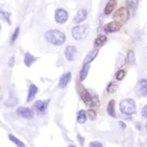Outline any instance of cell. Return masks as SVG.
Instances as JSON below:
<instances>
[{"mask_svg":"<svg viewBox=\"0 0 147 147\" xmlns=\"http://www.w3.org/2000/svg\"><path fill=\"white\" fill-rule=\"evenodd\" d=\"M45 39L49 43L56 46H60L65 42L66 35L62 32L57 30H51L45 32Z\"/></svg>","mask_w":147,"mask_h":147,"instance_id":"cell-1","label":"cell"},{"mask_svg":"<svg viewBox=\"0 0 147 147\" xmlns=\"http://www.w3.org/2000/svg\"><path fill=\"white\" fill-rule=\"evenodd\" d=\"M121 112L125 115H132L136 112V102L132 99H124L120 103Z\"/></svg>","mask_w":147,"mask_h":147,"instance_id":"cell-2","label":"cell"},{"mask_svg":"<svg viewBox=\"0 0 147 147\" xmlns=\"http://www.w3.org/2000/svg\"><path fill=\"white\" fill-rule=\"evenodd\" d=\"M89 28L86 25H80L76 26L73 28L72 30V34L73 37L76 40H82L88 35Z\"/></svg>","mask_w":147,"mask_h":147,"instance_id":"cell-3","label":"cell"},{"mask_svg":"<svg viewBox=\"0 0 147 147\" xmlns=\"http://www.w3.org/2000/svg\"><path fill=\"white\" fill-rule=\"evenodd\" d=\"M129 10L125 7H122V8L118 9L117 11L114 13V19H115L116 22L120 23L121 25L127 22L129 20Z\"/></svg>","mask_w":147,"mask_h":147,"instance_id":"cell-4","label":"cell"},{"mask_svg":"<svg viewBox=\"0 0 147 147\" xmlns=\"http://www.w3.org/2000/svg\"><path fill=\"white\" fill-rule=\"evenodd\" d=\"M80 96H82V99L84 100V102L85 104H87V105L91 106V107H94V106H97L98 105V99H97V97H93L90 95V93H89L87 90H85V89L82 88V90H80Z\"/></svg>","mask_w":147,"mask_h":147,"instance_id":"cell-5","label":"cell"},{"mask_svg":"<svg viewBox=\"0 0 147 147\" xmlns=\"http://www.w3.org/2000/svg\"><path fill=\"white\" fill-rule=\"evenodd\" d=\"M68 13L66 10H64V9H57L56 12H55V21L58 24H64L67 22L68 20Z\"/></svg>","mask_w":147,"mask_h":147,"instance_id":"cell-6","label":"cell"},{"mask_svg":"<svg viewBox=\"0 0 147 147\" xmlns=\"http://www.w3.org/2000/svg\"><path fill=\"white\" fill-rule=\"evenodd\" d=\"M17 113H18V115L21 116V117L25 118V119H28V120H30L34 118V112H32V110H30V109L28 107L18 108Z\"/></svg>","mask_w":147,"mask_h":147,"instance_id":"cell-7","label":"cell"},{"mask_svg":"<svg viewBox=\"0 0 147 147\" xmlns=\"http://www.w3.org/2000/svg\"><path fill=\"white\" fill-rule=\"evenodd\" d=\"M48 103H49L48 100H45V101H44V100H38V101H36L34 103V109L39 114L40 113L44 114L46 112L47 107H48Z\"/></svg>","mask_w":147,"mask_h":147,"instance_id":"cell-8","label":"cell"},{"mask_svg":"<svg viewBox=\"0 0 147 147\" xmlns=\"http://www.w3.org/2000/svg\"><path fill=\"white\" fill-rule=\"evenodd\" d=\"M71 79H72V73L71 72L65 73L62 77H61L60 80H59V87H60V88H65L69 84Z\"/></svg>","mask_w":147,"mask_h":147,"instance_id":"cell-9","label":"cell"},{"mask_svg":"<svg viewBox=\"0 0 147 147\" xmlns=\"http://www.w3.org/2000/svg\"><path fill=\"white\" fill-rule=\"evenodd\" d=\"M120 28H121V24L116 22V21L107 24V25L104 27V30H105L106 32H118Z\"/></svg>","mask_w":147,"mask_h":147,"instance_id":"cell-10","label":"cell"},{"mask_svg":"<svg viewBox=\"0 0 147 147\" xmlns=\"http://www.w3.org/2000/svg\"><path fill=\"white\" fill-rule=\"evenodd\" d=\"M87 17V11L85 9H80L79 11L77 12V15L75 16L74 18V22L77 23V24H80L86 19Z\"/></svg>","mask_w":147,"mask_h":147,"instance_id":"cell-11","label":"cell"},{"mask_svg":"<svg viewBox=\"0 0 147 147\" xmlns=\"http://www.w3.org/2000/svg\"><path fill=\"white\" fill-rule=\"evenodd\" d=\"M76 54H77V48L75 46H68L66 48V51H65V56L67 58L68 61H73L76 57Z\"/></svg>","mask_w":147,"mask_h":147,"instance_id":"cell-12","label":"cell"},{"mask_svg":"<svg viewBox=\"0 0 147 147\" xmlns=\"http://www.w3.org/2000/svg\"><path fill=\"white\" fill-rule=\"evenodd\" d=\"M137 90L142 96L147 97V80H140L137 84Z\"/></svg>","mask_w":147,"mask_h":147,"instance_id":"cell-13","label":"cell"},{"mask_svg":"<svg viewBox=\"0 0 147 147\" xmlns=\"http://www.w3.org/2000/svg\"><path fill=\"white\" fill-rule=\"evenodd\" d=\"M97 54H98V49H94L91 52H89L86 56H85L84 60V65H89V63H91L94 59L96 58Z\"/></svg>","mask_w":147,"mask_h":147,"instance_id":"cell-14","label":"cell"},{"mask_svg":"<svg viewBox=\"0 0 147 147\" xmlns=\"http://www.w3.org/2000/svg\"><path fill=\"white\" fill-rule=\"evenodd\" d=\"M116 5H117V0H109L105 6V9H104V13L106 15L111 14L114 11V9H115Z\"/></svg>","mask_w":147,"mask_h":147,"instance_id":"cell-15","label":"cell"},{"mask_svg":"<svg viewBox=\"0 0 147 147\" xmlns=\"http://www.w3.org/2000/svg\"><path fill=\"white\" fill-rule=\"evenodd\" d=\"M35 61H36V57L32 56L30 53H27L25 54V58H24V62H25V65L27 66V67H30V66L34 64Z\"/></svg>","mask_w":147,"mask_h":147,"instance_id":"cell-16","label":"cell"},{"mask_svg":"<svg viewBox=\"0 0 147 147\" xmlns=\"http://www.w3.org/2000/svg\"><path fill=\"white\" fill-rule=\"evenodd\" d=\"M37 93V87L34 84H30V88H28V102H30L34 98Z\"/></svg>","mask_w":147,"mask_h":147,"instance_id":"cell-17","label":"cell"},{"mask_svg":"<svg viewBox=\"0 0 147 147\" xmlns=\"http://www.w3.org/2000/svg\"><path fill=\"white\" fill-rule=\"evenodd\" d=\"M137 3H138V0H127V10L130 14L134 13L136 7H137Z\"/></svg>","mask_w":147,"mask_h":147,"instance_id":"cell-18","label":"cell"},{"mask_svg":"<svg viewBox=\"0 0 147 147\" xmlns=\"http://www.w3.org/2000/svg\"><path fill=\"white\" fill-rule=\"evenodd\" d=\"M107 112L110 116L115 118L116 117V112H115V101L114 100H111L110 102L108 103V106H107Z\"/></svg>","mask_w":147,"mask_h":147,"instance_id":"cell-19","label":"cell"},{"mask_svg":"<svg viewBox=\"0 0 147 147\" xmlns=\"http://www.w3.org/2000/svg\"><path fill=\"white\" fill-rule=\"evenodd\" d=\"M106 40H107V37H106L105 35H99V36H97L95 40H94V46H96V47L102 46L106 42Z\"/></svg>","mask_w":147,"mask_h":147,"instance_id":"cell-20","label":"cell"},{"mask_svg":"<svg viewBox=\"0 0 147 147\" xmlns=\"http://www.w3.org/2000/svg\"><path fill=\"white\" fill-rule=\"evenodd\" d=\"M77 120L80 124H84L86 121V112L84 110H80L78 112V117H77Z\"/></svg>","mask_w":147,"mask_h":147,"instance_id":"cell-21","label":"cell"},{"mask_svg":"<svg viewBox=\"0 0 147 147\" xmlns=\"http://www.w3.org/2000/svg\"><path fill=\"white\" fill-rule=\"evenodd\" d=\"M89 71V65H84V67L82 68V71L80 73V80H84L85 78L87 77V74Z\"/></svg>","mask_w":147,"mask_h":147,"instance_id":"cell-22","label":"cell"},{"mask_svg":"<svg viewBox=\"0 0 147 147\" xmlns=\"http://www.w3.org/2000/svg\"><path fill=\"white\" fill-rule=\"evenodd\" d=\"M9 139H10L11 141H13L14 143H15L18 147H25V144H24L22 141L19 140L18 138H16V137L14 136H12V134H10V136H9Z\"/></svg>","mask_w":147,"mask_h":147,"instance_id":"cell-23","label":"cell"},{"mask_svg":"<svg viewBox=\"0 0 147 147\" xmlns=\"http://www.w3.org/2000/svg\"><path fill=\"white\" fill-rule=\"evenodd\" d=\"M125 76V71L120 70V71H118L117 74H116V79L118 80H124Z\"/></svg>","mask_w":147,"mask_h":147,"instance_id":"cell-24","label":"cell"},{"mask_svg":"<svg viewBox=\"0 0 147 147\" xmlns=\"http://www.w3.org/2000/svg\"><path fill=\"white\" fill-rule=\"evenodd\" d=\"M1 16H2V18H3L4 20H5L6 22L9 24V25H11L10 14H9V13H7V12H5V11H1Z\"/></svg>","mask_w":147,"mask_h":147,"instance_id":"cell-25","label":"cell"},{"mask_svg":"<svg viewBox=\"0 0 147 147\" xmlns=\"http://www.w3.org/2000/svg\"><path fill=\"white\" fill-rule=\"evenodd\" d=\"M127 61L129 64H134V52L132 50H129L127 53Z\"/></svg>","mask_w":147,"mask_h":147,"instance_id":"cell-26","label":"cell"},{"mask_svg":"<svg viewBox=\"0 0 147 147\" xmlns=\"http://www.w3.org/2000/svg\"><path fill=\"white\" fill-rule=\"evenodd\" d=\"M116 89H117V85H116L115 84H109V86L107 87V91L109 92V93H113Z\"/></svg>","mask_w":147,"mask_h":147,"instance_id":"cell-27","label":"cell"},{"mask_svg":"<svg viewBox=\"0 0 147 147\" xmlns=\"http://www.w3.org/2000/svg\"><path fill=\"white\" fill-rule=\"evenodd\" d=\"M19 32H20V28H17L15 30V32H14L13 36H12V38H11V43H14V41L17 39V37H18V35H19Z\"/></svg>","mask_w":147,"mask_h":147,"instance_id":"cell-28","label":"cell"},{"mask_svg":"<svg viewBox=\"0 0 147 147\" xmlns=\"http://www.w3.org/2000/svg\"><path fill=\"white\" fill-rule=\"evenodd\" d=\"M89 147H103V146H102V144L100 143V142L95 141V142H91Z\"/></svg>","mask_w":147,"mask_h":147,"instance_id":"cell-29","label":"cell"},{"mask_svg":"<svg viewBox=\"0 0 147 147\" xmlns=\"http://www.w3.org/2000/svg\"><path fill=\"white\" fill-rule=\"evenodd\" d=\"M142 116H143L145 119H147V104L142 109Z\"/></svg>","mask_w":147,"mask_h":147,"instance_id":"cell-30","label":"cell"},{"mask_svg":"<svg viewBox=\"0 0 147 147\" xmlns=\"http://www.w3.org/2000/svg\"><path fill=\"white\" fill-rule=\"evenodd\" d=\"M88 115L90 116V119H91V120H94V119L96 118L95 113H94L93 111H91V110H90V111H88Z\"/></svg>","mask_w":147,"mask_h":147,"instance_id":"cell-31","label":"cell"},{"mask_svg":"<svg viewBox=\"0 0 147 147\" xmlns=\"http://www.w3.org/2000/svg\"><path fill=\"white\" fill-rule=\"evenodd\" d=\"M79 141H80V143H84V138H82V136H79Z\"/></svg>","mask_w":147,"mask_h":147,"instance_id":"cell-32","label":"cell"},{"mask_svg":"<svg viewBox=\"0 0 147 147\" xmlns=\"http://www.w3.org/2000/svg\"><path fill=\"white\" fill-rule=\"evenodd\" d=\"M120 125H122V127H123V129H125V125L124 124H123V123H122V122H120Z\"/></svg>","mask_w":147,"mask_h":147,"instance_id":"cell-33","label":"cell"},{"mask_svg":"<svg viewBox=\"0 0 147 147\" xmlns=\"http://www.w3.org/2000/svg\"><path fill=\"white\" fill-rule=\"evenodd\" d=\"M69 147H76V146H75V145H70Z\"/></svg>","mask_w":147,"mask_h":147,"instance_id":"cell-34","label":"cell"},{"mask_svg":"<svg viewBox=\"0 0 147 147\" xmlns=\"http://www.w3.org/2000/svg\"><path fill=\"white\" fill-rule=\"evenodd\" d=\"M146 130H147V124H146Z\"/></svg>","mask_w":147,"mask_h":147,"instance_id":"cell-35","label":"cell"}]
</instances>
